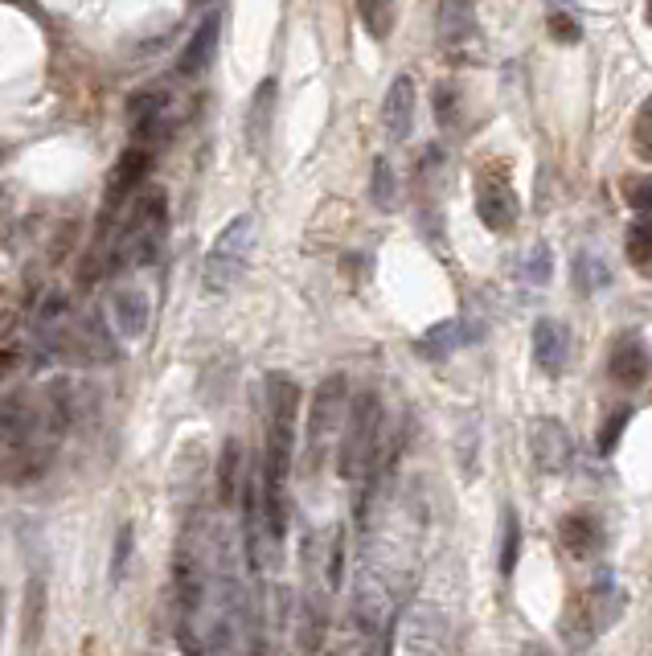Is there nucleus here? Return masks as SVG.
Returning a JSON list of instances; mask_svg holds the SVG:
<instances>
[{"label": "nucleus", "instance_id": "nucleus-25", "mask_svg": "<svg viewBox=\"0 0 652 656\" xmlns=\"http://www.w3.org/2000/svg\"><path fill=\"white\" fill-rule=\"evenodd\" d=\"M624 254L644 279H652V222H632L628 226V238H624Z\"/></svg>", "mask_w": 652, "mask_h": 656}, {"label": "nucleus", "instance_id": "nucleus-7", "mask_svg": "<svg viewBox=\"0 0 652 656\" xmlns=\"http://www.w3.org/2000/svg\"><path fill=\"white\" fill-rule=\"evenodd\" d=\"M476 214H481V222L493 235H509L518 226L521 205L505 160H488L485 169L476 172Z\"/></svg>", "mask_w": 652, "mask_h": 656}, {"label": "nucleus", "instance_id": "nucleus-36", "mask_svg": "<svg viewBox=\"0 0 652 656\" xmlns=\"http://www.w3.org/2000/svg\"><path fill=\"white\" fill-rule=\"evenodd\" d=\"M550 34L554 41H562V46H574V41L583 37V29H579V21H570L567 13H550Z\"/></svg>", "mask_w": 652, "mask_h": 656}, {"label": "nucleus", "instance_id": "nucleus-37", "mask_svg": "<svg viewBox=\"0 0 652 656\" xmlns=\"http://www.w3.org/2000/svg\"><path fill=\"white\" fill-rule=\"evenodd\" d=\"M21 370V349L17 345H0V382H9Z\"/></svg>", "mask_w": 652, "mask_h": 656}, {"label": "nucleus", "instance_id": "nucleus-38", "mask_svg": "<svg viewBox=\"0 0 652 656\" xmlns=\"http://www.w3.org/2000/svg\"><path fill=\"white\" fill-rule=\"evenodd\" d=\"M0 632H4V587H0Z\"/></svg>", "mask_w": 652, "mask_h": 656}, {"label": "nucleus", "instance_id": "nucleus-9", "mask_svg": "<svg viewBox=\"0 0 652 656\" xmlns=\"http://www.w3.org/2000/svg\"><path fill=\"white\" fill-rule=\"evenodd\" d=\"M435 37H439V50L452 62H476L485 53V34H481V21L469 0H439Z\"/></svg>", "mask_w": 652, "mask_h": 656}, {"label": "nucleus", "instance_id": "nucleus-5", "mask_svg": "<svg viewBox=\"0 0 652 656\" xmlns=\"http://www.w3.org/2000/svg\"><path fill=\"white\" fill-rule=\"evenodd\" d=\"M345 415H349V378L345 373H329L324 382L312 394V406H308V460L320 464L324 452L336 443L341 427H345Z\"/></svg>", "mask_w": 652, "mask_h": 656}, {"label": "nucleus", "instance_id": "nucleus-15", "mask_svg": "<svg viewBox=\"0 0 652 656\" xmlns=\"http://www.w3.org/2000/svg\"><path fill=\"white\" fill-rule=\"evenodd\" d=\"M111 320H116V333L123 341H140L149 333L152 303L144 287H116L111 291Z\"/></svg>", "mask_w": 652, "mask_h": 656}, {"label": "nucleus", "instance_id": "nucleus-16", "mask_svg": "<svg viewBox=\"0 0 652 656\" xmlns=\"http://www.w3.org/2000/svg\"><path fill=\"white\" fill-rule=\"evenodd\" d=\"M481 337V329L472 324V320L455 317V320H443V324H435L427 329L423 337H418V354L427 357V361H443V357H452L460 345H472V341Z\"/></svg>", "mask_w": 652, "mask_h": 656}, {"label": "nucleus", "instance_id": "nucleus-31", "mask_svg": "<svg viewBox=\"0 0 652 656\" xmlns=\"http://www.w3.org/2000/svg\"><path fill=\"white\" fill-rule=\"evenodd\" d=\"M341 579H345V534L336 529L333 538H329V558H324V583H329V591L341 587Z\"/></svg>", "mask_w": 652, "mask_h": 656}, {"label": "nucleus", "instance_id": "nucleus-17", "mask_svg": "<svg viewBox=\"0 0 652 656\" xmlns=\"http://www.w3.org/2000/svg\"><path fill=\"white\" fill-rule=\"evenodd\" d=\"M558 538H562L570 558L586 562V558H595L603 550V522L595 513H567L558 522Z\"/></svg>", "mask_w": 652, "mask_h": 656}, {"label": "nucleus", "instance_id": "nucleus-23", "mask_svg": "<svg viewBox=\"0 0 652 656\" xmlns=\"http://www.w3.org/2000/svg\"><path fill=\"white\" fill-rule=\"evenodd\" d=\"M242 480H247L242 443H238V439H226L222 452H217V501H222V505H235L238 492H242Z\"/></svg>", "mask_w": 652, "mask_h": 656}, {"label": "nucleus", "instance_id": "nucleus-28", "mask_svg": "<svg viewBox=\"0 0 652 656\" xmlns=\"http://www.w3.org/2000/svg\"><path fill=\"white\" fill-rule=\"evenodd\" d=\"M632 152L636 160H644L652 165V95L640 107H636V119H632Z\"/></svg>", "mask_w": 652, "mask_h": 656}, {"label": "nucleus", "instance_id": "nucleus-12", "mask_svg": "<svg viewBox=\"0 0 652 656\" xmlns=\"http://www.w3.org/2000/svg\"><path fill=\"white\" fill-rule=\"evenodd\" d=\"M530 452H534V464L542 472H562L574 455V439L558 419H537L530 431Z\"/></svg>", "mask_w": 652, "mask_h": 656}, {"label": "nucleus", "instance_id": "nucleus-11", "mask_svg": "<svg viewBox=\"0 0 652 656\" xmlns=\"http://www.w3.org/2000/svg\"><path fill=\"white\" fill-rule=\"evenodd\" d=\"M399 632H402L399 640L402 653H443V616L431 604L406 607Z\"/></svg>", "mask_w": 652, "mask_h": 656}, {"label": "nucleus", "instance_id": "nucleus-19", "mask_svg": "<svg viewBox=\"0 0 652 656\" xmlns=\"http://www.w3.org/2000/svg\"><path fill=\"white\" fill-rule=\"evenodd\" d=\"M567 324H558V320H537L534 324V366L546 378H558L567 370Z\"/></svg>", "mask_w": 652, "mask_h": 656}, {"label": "nucleus", "instance_id": "nucleus-10", "mask_svg": "<svg viewBox=\"0 0 652 656\" xmlns=\"http://www.w3.org/2000/svg\"><path fill=\"white\" fill-rule=\"evenodd\" d=\"M649 345L636 337V333H624V337L612 345V354H607V378L616 382L619 390H640L649 382Z\"/></svg>", "mask_w": 652, "mask_h": 656}, {"label": "nucleus", "instance_id": "nucleus-40", "mask_svg": "<svg viewBox=\"0 0 652 656\" xmlns=\"http://www.w3.org/2000/svg\"><path fill=\"white\" fill-rule=\"evenodd\" d=\"M649 25H652V0H649Z\"/></svg>", "mask_w": 652, "mask_h": 656}, {"label": "nucleus", "instance_id": "nucleus-39", "mask_svg": "<svg viewBox=\"0 0 652 656\" xmlns=\"http://www.w3.org/2000/svg\"><path fill=\"white\" fill-rule=\"evenodd\" d=\"M189 4H198V9H205V4H210V0H189Z\"/></svg>", "mask_w": 652, "mask_h": 656}, {"label": "nucleus", "instance_id": "nucleus-3", "mask_svg": "<svg viewBox=\"0 0 652 656\" xmlns=\"http://www.w3.org/2000/svg\"><path fill=\"white\" fill-rule=\"evenodd\" d=\"M378 455H382V403H378L374 390H366V394L349 398V415H345V427H341V448H336L341 480L366 485Z\"/></svg>", "mask_w": 652, "mask_h": 656}, {"label": "nucleus", "instance_id": "nucleus-13", "mask_svg": "<svg viewBox=\"0 0 652 656\" xmlns=\"http://www.w3.org/2000/svg\"><path fill=\"white\" fill-rule=\"evenodd\" d=\"M217 41H222V13H205L201 25L193 29V37L185 41L181 58H177V74H181V79H198V74H205L217 53Z\"/></svg>", "mask_w": 652, "mask_h": 656}, {"label": "nucleus", "instance_id": "nucleus-8", "mask_svg": "<svg viewBox=\"0 0 652 656\" xmlns=\"http://www.w3.org/2000/svg\"><path fill=\"white\" fill-rule=\"evenodd\" d=\"M152 160H156V148L144 144V140H132L128 148L119 152L116 165L107 169V186H103V222L116 218L119 210L144 189V181H149V172H152Z\"/></svg>", "mask_w": 652, "mask_h": 656}, {"label": "nucleus", "instance_id": "nucleus-32", "mask_svg": "<svg viewBox=\"0 0 652 656\" xmlns=\"http://www.w3.org/2000/svg\"><path fill=\"white\" fill-rule=\"evenodd\" d=\"M435 123L439 128H455L460 123V95H455V86H435Z\"/></svg>", "mask_w": 652, "mask_h": 656}, {"label": "nucleus", "instance_id": "nucleus-24", "mask_svg": "<svg viewBox=\"0 0 652 656\" xmlns=\"http://www.w3.org/2000/svg\"><path fill=\"white\" fill-rule=\"evenodd\" d=\"M369 202L378 205L382 214L399 210V177H394V165H390L386 156H378V160H374V172H369Z\"/></svg>", "mask_w": 652, "mask_h": 656}, {"label": "nucleus", "instance_id": "nucleus-4", "mask_svg": "<svg viewBox=\"0 0 652 656\" xmlns=\"http://www.w3.org/2000/svg\"><path fill=\"white\" fill-rule=\"evenodd\" d=\"M254 218L251 214H238L235 222H226V230L214 238V247L205 254V267H201V287L214 291V296H226L230 287L247 275L254 254Z\"/></svg>", "mask_w": 652, "mask_h": 656}, {"label": "nucleus", "instance_id": "nucleus-6", "mask_svg": "<svg viewBox=\"0 0 652 656\" xmlns=\"http://www.w3.org/2000/svg\"><path fill=\"white\" fill-rule=\"evenodd\" d=\"M394 611H399V599H394V583L386 579L378 566H361L357 579H353V599H349V620L357 632L366 636H382L394 628Z\"/></svg>", "mask_w": 652, "mask_h": 656}, {"label": "nucleus", "instance_id": "nucleus-29", "mask_svg": "<svg viewBox=\"0 0 652 656\" xmlns=\"http://www.w3.org/2000/svg\"><path fill=\"white\" fill-rule=\"evenodd\" d=\"M624 202L632 205L636 214H652V172H640V177H624Z\"/></svg>", "mask_w": 652, "mask_h": 656}, {"label": "nucleus", "instance_id": "nucleus-14", "mask_svg": "<svg viewBox=\"0 0 652 656\" xmlns=\"http://www.w3.org/2000/svg\"><path fill=\"white\" fill-rule=\"evenodd\" d=\"M415 103H418L415 79L399 74L382 99V128L390 140H406L411 135V128H415Z\"/></svg>", "mask_w": 652, "mask_h": 656}, {"label": "nucleus", "instance_id": "nucleus-27", "mask_svg": "<svg viewBox=\"0 0 652 656\" xmlns=\"http://www.w3.org/2000/svg\"><path fill=\"white\" fill-rule=\"evenodd\" d=\"M521 558V522L513 509H505V522H501V574H513V566H518Z\"/></svg>", "mask_w": 652, "mask_h": 656}, {"label": "nucleus", "instance_id": "nucleus-33", "mask_svg": "<svg viewBox=\"0 0 652 656\" xmlns=\"http://www.w3.org/2000/svg\"><path fill=\"white\" fill-rule=\"evenodd\" d=\"M550 275H554V254H550V247L537 242L534 254H530V263H525V279H530V284H550Z\"/></svg>", "mask_w": 652, "mask_h": 656}, {"label": "nucleus", "instance_id": "nucleus-1", "mask_svg": "<svg viewBox=\"0 0 652 656\" xmlns=\"http://www.w3.org/2000/svg\"><path fill=\"white\" fill-rule=\"evenodd\" d=\"M168 242V193L165 189H140L135 193L132 214L119 222V230L111 235V247L86 259V279L99 275H116V271H135L152 267L156 254L165 251Z\"/></svg>", "mask_w": 652, "mask_h": 656}, {"label": "nucleus", "instance_id": "nucleus-35", "mask_svg": "<svg viewBox=\"0 0 652 656\" xmlns=\"http://www.w3.org/2000/svg\"><path fill=\"white\" fill-rule=\"evenodd\" d=\"M628 419H632V410L624 406V410H616L612 419L603 422V431H600V455H612V452H616V443H619V436H624V427H628Z\"/></svg>", "mask_w": 652, "mask_h": 656}, {"label": "nucleus", "instance_id": "nucleus-20", "mask_svg": "<svg viewBox=\"0 0 652 656\" xmlns=\"http://www.w3.org/2000/svg\"><path fill=\"white\" fill-rule=\"evenodd\" d=\"M46 579L42 574H29V583H25V595H21V648L25 653H34L37 644H42V632H46Z\"/></svg>", "mask_w": 652, "mask_h": 656}, {"label": "nucleus", "instance_id": "nucleus-21", "mask_svg": "<svg viewBox=\"0 0 652 656\" xmlns=\"http://www.w3.org/2000/svg\"><path fill=\"white\" fill-rule=\"evenodd\" d=\"M275 95H280V83L275 79H263L254 86L251 107H247V148L263 152L271 135V119H275Z\"/></svg>", "mask_w": 652, "mask_h": 656}, {"label": "nucleus", "instance_id": "nucleus-34", "mask_svg": "<svg viewBox=\"0 0 652 656\" xmlns=\"http://www.w3.org/2000/svg\"><path fill=\"white\" fill-rule=\"evenodd\" d=\"M128 562H132V525H119L116 550H111V579H116V583L128 574Z\"/></svg>", "mask_w": 652, "mask_h": 656}, {"label": "nucleus", "instance_id": "nucleus-26", "mask_svg": "<svg viewBox=\"0 0 652 656\" xmlns=\"http://www.w3.org/2000/svg\"><path fill=\"white\" fill-rule=\"evenodd\" d=\"M357 17L374 41H386L394 34V0H357Z\"/></svg>", "mask_w": 652, "mask_h": 656}, {"label": "nucleus", "instance_id": "nucleus-22", "mask_svg": "<svg viewBox=\"0 0 652 656\" xmlns=\"http://www.w3.org/2000/svg\"><path fill=\"white\" fill-rule=\"evenodd\" d=\"M624 616V591L612 583V579H603L600 587H591V595L583 599V620L586 628L600 636V632H607L612 623Z\"/></svg>", "mask_w": 652, "mask_h": 656}, {"label": "nucleus", "instance_id": "nucleus-2", "mask_svg": "<svg viewBox=\"0 0 652 656\" xmlns=\"http://www.w3.org/2000/svg\"><path fill=\"white\" fill-rule=\"evenodd\" d=\"M304 394L296 378L268 373V443H263V480L287 485L292 460H296V427H300Z\"/></svg>", "mask_w": 652, "mask_h": 656}, {"label": "nucleus", "instance_id": "nucleus-30", "mask_svg": "<svg viewBox=\"0 0 652 656\" xmlns=\"http://www.w3.org/2000/svg\"><path fill=\"white\" fill-rule=\"evenodd\" d=\"M603 279H607V271H603V263L595 254H574V287L579 291H595Z\"/></svg>", "mask_w": 652, "mask_h": 656}, {"label": "nucleus", "instance_id": "nucleus-18", "mask_svg": "<svg viewBox=\"0 0 652 656\" xmlns=\"http://www.w3.org/2000/svg\"><path fill=\"white\" fill-rule=\"evenodd\" d=\"M165 116H168V95H165V91H156V86H149V91H135L132 99H128V132H132V140H144V144H149L152 135L161 132Z\"/></svg>", "mask_w": 652, "mask_h": 656}]
</instances>
